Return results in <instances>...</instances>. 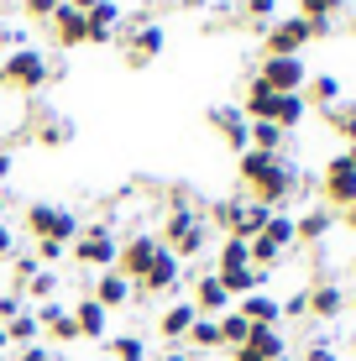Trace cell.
Returning a JSON list of instances; mask_svg holds the SVG:
<instances>
[{
    "label": "cell",
    "instance_id": "obj_45",
    "mask_svg": "<svg viewBox=\"0 0 356 361\" xmlns=\"http://www.w3.org/2000/svg\"><path fill=\"white\" fill-rule=\"evenodd\" d=\"M273 11H278V0H247V16L252 21H267Z\"/></svg>",
    "mask_w": 356,
    "mask_h": 361
},
{
    "label": "cell",
    "instance_id": "obj_54",
    "mask_svg": "<svg viewBox=\"0 0 356 361\" xmlns=\"http://www.w3.org/2000/svg\"><path fill=\"white\" fill-rule=\"evenodd\" d=\"M351 267H356V257H351Z\"/></svg>",
    "mask_w": 356,
    "mask_h": 361
},
{
    "label": "cell",
    "instance_id": "obj_35",
    "mask_svg": "<svg viewBox=\"0 0 356 361\" xmlns=\"http://www.w3.org/2000/svg\"><path fill=\"white\" fill-rule=\"evenodd\" d=\"M241 204H247V199H215L210 204V226H220V231H236V220H241Z\"/></svg>",
    "mask_w": 356,
    "mask_h": 361
},
{
    "label": "cell",
    "instance_id": "obj_7",
    "mask_svg": "<svg viewBox=\"0 0 356 361\" xmlns=\"http://www.w3.org/2000/svg\"><path fill=\"white\" fill-rule=\"evenodd\" d=\"M309 42H314V37H309V21H304V16H283V21H273V27L262 32L267 58H304Z\"/></svg>",
    "mask_w": 356,
    "mask_h": 361
},
{
    "label": "cell",
    "instance_id": "obj_14",
    "mask_svg": "<svg viewBox=\"0 0 356 361\" xmlns=\"http://www.w3.org/2000/svg\"><path fill=\"white\" fill-rule=\"evenodd\" d=\"M37 325H42V335H53L58 345H73V341H79V325H73V309H68V304H58V298L37 304Z\"/></svg>",
    "mask_w": 356,
    "mask_h": 361
},
{
    "label": "cell",
    "instance_id": "obj_52",
    "mask_svg": "<svg viewBox=\"0 0 356 361\" xmlns=\"http://www.w3.org/2000/svg\"><path fill=\"white\" fill-rule=\"evenodd\" d=\"M0 220H6V194H0Z\"/></svg>",
    "mask_w": 356,
    "mask_h": 361
},
{
    "label": "cell",
    "instance_id": "obj_16",
    "mask_svg": "<svg viewBox=\"0 0 356 361\" xmlns=\"http://www.w3.org/2000/svg\"><path fill=\"white\" fill-rule=\"evenodd\" d=\"M47 27H53V37H58L63 47L90 42V16H84V11H73L68 0H58V11H53V21H47Z\"/></svg>",
    "mask_w": 356,
    "mask_h": 361
},
{
    "label": "cell",
    "instance_id": "obj_31",
    "mask_svg": "<svg viewBox=\"0 0 356 361\" xmlns=\"http://www.w3.org/2000/svg\"><path fill=\"white\" fill-rule=\"evenodd\" d=\"M58 283H63V278H58L53 267H37L32 278H27V288H21V293H27L32 304H47V298H58Z\"/></svg>",
    "mask_w": 356,
    "mask_h": 361
},
{
    "label": "cell",
    "instance_id": "obj_49",
    "mask_svg": "<svg viewBox=\"0 0 356 361\" xmlns=\"http://www.w3.org/2000/svg\"><path fill=\"white\" fill-rule=\"evenodd\" d=\"M11 168H16V157H11V152H0V183L11 178Z\"/></svg>",
    "mask_w": 356,
    "mask_h": 361
},
{
    "label": "cell",
    "instance_id": "obj_53",
    "mask_svg": "<svg viewBox=\"0 0 356 361\" xmlns=\"http://www.w3.org/2000/svg\"><path fill=\"white\" fill-rule=\"evenodd\" d=\"M273 361H293V356H273Z\"/></svg>",
    "mask_w": 356,
    "mask_h": 361
},
{
    "label": "cell",
    "instance_id": "obj_2",
    "mask_svg": "<svg viewBox=\"0 0 356 361\" xmlns=\"http://www.w3.org/2000/svg\"><path fill=\"white\" fill-rule=\"evenodd\" d=\"M116 252H121V235L110 231V220H94V226H84L68 241L73 267H84V272H110L116 267Z\"/></svg>",
    "mask_w": 356,
    "mask_h": 361
},
{
    "label": "cell",
    "instance_id": "obj_20",
    "mask_svg": "<svg viewBox=\"0 0 356 361\" xmlns=\"http://www.w3.org/2000/svg\"><path fill=\"white\" fill-rule=\"evenodd\" d=\"M90 298H94V304H105V309H126L131 298H137V288H131V278H121V272L110 267V272H100V278H94Z\"/></svg>",
    "mask_w": 356,
    "mask_h": 361
},
{
    "label": "cell",
    "instance_id": "obj_48",
    "mask_svg": "<svg viewBox=\"0 0 356 361\" xmlns=\"http://www.w3.org/2000/svg\"><path fill=\"white\" fill-rule=\"evenodd\" d=\"M157 361H194V351H183V345H168V351L157 356Z\"/></svg>",
    "mask_w": 356,
    "mask_h": 361
},
{
    "label": "cell",
    "instance_id": "obj_40",
    "mask_svg": "<svg viewBox=\"0 0 356 361\" xmlns=\"http://www.w3.org/2000/svg\"><path fill=\"white\" fill-rule=\"evenodd\" d=\"M21 309H27V298H21L16 288H11V293H0V325H6V319H16Z\"/></svg>",
    "mask_w": 356,
    "mask_h": 361
},
{
    "label": "cell",
    "instance_id": "obj_26",
    "mask_svg": "<svg viewBox=\"0 0 356 361\" xmlns=\"http://www.w3.org/2000/svg\"><path fill=\"white\" fill-rule=\"evenodd\" d=\"M241 267H252V246L241 241V235H226V241H220V257H215V272H241Z\"/></svg>",
    "mask_w": 356,
    "mask_h": 361
},
{
    "label": "cell",
    "instance_id": "obj_41",
    "mask_svg": "<svg viewBox=\"0 0 356 361\" xmlns=\"http://www.w3.org/2000/svg\"><path fill=\"white\" fill-rule=\"evenodd\" d=\"M37 267H42V262H37V257H32V252H27V257H16V272H11V278H16V293H21V288H27V278H32V272H37Z\"/></svg>",
    "mask_w": 356,
    "mask_h": 361
},
{
    "label": "cell",
    "instance_id": "obj_3",
    "mask_svg": "<svg viewBox=\"0 0 356 361\" xmlns=\"http://www.w3.org/2000/svg\"><path fill=\"white\" fill-rule=\"evenodd\" d=\"M53 79V68H47V58L37 53V47H11L6 58H0V84L16 94H32L42 90V84Z\"/></svg>",
    "mask_w": 356,
    "mask_h": 361
},
{
    "label": "cell",
    "instance_id": "obj_6",
    "mask_svg": "<svg viewBox=\"0 0 356 361\" xmlns=\"http://www.w3.org/2000/svg\"><path fill=\"white\" fill-rule=\"evenodd\" d=\"M320 199H325V209L356 204V168H351L346 152H336V157L325 163V173H320Z\"/></svg>",
    "mask_w": 356,
    "mask_h": 361
},
{
    "label": "cell",
    "instance_id": "obj_18",
    "mask_svg": "<svg viewBox=\"0 0 356 361\" xmlns=\"http://www.w3.org/2000/svg\"><path fill=\"white\" fill-rule=\"evenodd\" d=\"M68 309H73V325H79V341H105L110 335V309L105 304L79 298V304H68Z\"/></svg>",
    "mask_w": 356,
    "mask_h": 361
},
{
    "label": "cell",
    "instance_id": "obj_1",
    "mask_svg": "<svg viewBox=\"0 0 356 361\" xmlns=\"http://www.w3.org/2000/svg\"><path fill=\"white\" fill-rule=\"evenodd\" d=\"M157 241L168 246V252L178 257V262H194V257L210 246V220L200 215V209H168V220H163V231H157Z\"/></svg>",
    "mask_w": 356,
    "mask_h": 361
},
{
    "label": "cell",
    "instance_id": "obj_24",
    "mask_svg": "<svg viewBox=\"0 0 356 361\" xmlns=\"http://www.w3.org/2000/svg\"><path fill=\"white\" fill-rule=\"evenodd\" d=\"M247 345L257 351V361H273V356H288V341H283V330H278V325H252V335H247Z\"/></svg>",
    "mask_w": 356,
    "mask_h": 361
},
{
    "label": "cell",
    "instance_id": "obj_8",
    "mask_svg": "<svg viewBox=\"0 0 356 361\" xmlns=\"http://www.w3.org/2000/svg\"><path fill=\"white\" fill-rule=\"evenodd\" d=\"M157 252H163V241H157L152 231L126 235V241H121V252H116V272H121V278H131V288H137L142 272L152 267V257H157Z\"/></svg>",
    "mask_w": 356,
    "mask_h": 361
},
{
    "label": "cell",
    "instance_id": "obj_38",
    "mask_svg": "<svg viewBox=\"0 0 356 361\" xmlns=\"http://www.w3.org/2000/svg\"><path fill=\"white\" fill-rule=\"evenodd\" d=\"M283 319H309V288H299V293L283 298Z\"/></svg>",
    "mask_w": 356,
    "mask_h": 361
},
{
    "label": "cell",
    "instance_id": "obj_43",
    "mask_svg": "<svg viewBox=\"0 0 356 361\" xmlns=\"http://www.w3.org/2000/svg\"><path fill=\"white\" fill-rule=\"evenodd\" d=\"M16 361H63L58 351H47V345H21V356Z\"/></svg>",
    "mask_w": 356,
    "mask_h": 361
},
{
    "label": "cell",
    "instance_id": "obj_42",
    "mask_svg": "<svg viewBox=\"0 0 356 361\" xmlns=\"http://www.w3.org/2000/svg\"><path fill=\"white\" fill-rule=\"evenodd\" d=\"M299 361H340V356H336V345H330V341H309V351H304Z\"/></svg>",
    "mask_w": 356,
    "mask_h": 361
},
{
    "label": "cell",
    "instance_id": "obj_37",
    "mask_svg": "<svg viewBox=\"0 0 356 361\" xmlns=\"http://www.w3.org/2000/svg\"><path fill=\"white\" fill-rule=\"evenodd\" d=\"M346 0H299V16L304 21H320V16H340Z\"/></svg>",
    "mask_w": 356,
    "mask_h": 361
},
{
    "label": "cell",
    "instance_id": "obj_15",
    "mask_svg": "<svg viewBox=\"0 0 356 361\" xmlns=\"http://www.w3.org/2000/svg\"><path fill=\"white\" fill-rule=\"evenodd\" d=\"M330 231H336V209H325V204L293 215V241H299V246H320Z\"/></svg>",
    "mask_w": 356,
    "mask_h": 361
},
{
    "label": "cell",
    "instance_id": "obj_11",
    "mask_svg": "<svg viewBox=\"0 0 356 361\" xmlns=\"http://www.w3.org/2000/svg\"><path fill=\"white\" fill-rule=\"evenodd\" d=\"M178 283H183V262H178V257H173V252H168V246H163V252L152 257V267L142 272L137 293H142V298H152V293H173Z\"/></svg>",
    "mask_w": 356,
    "mask_h": 361
},
{
    "label": "cell",
    "instance_id": "obj_33",
    "mask_svg": "<svg viewBox=\"0 0 356 361\" xmlns=\"http://www.w3.org/2000/svg\"><path fill=\"white\" fill-rule=\"evenodd\" d=\"M247 335H252V325H247V319L236 314V309H226V314H220V345H226V351L247 345Z\"/></svg>",
    "mask_w": 356,
    "mask_h": 361
},
{
    "label": "cell",
    "instance_id": "obj_21",
    "mask_svg": "<svg viewBox=\"0 0 356 361\" xmlns=\"http://www.w3.org/2000/svg\"><path fill=\"white\" fill-rule=\"evenodd\" d=\"M194 319H200V314H194V304H189V298H178V304H168L163 314H157V335H163L168 345H183V335H189Z\"/></svg>",
    "mask_w": 356,
    "mask_h": 361
},
{
    "label": "cell",
    "instance_id": "obj_13",
    "mask_svg": "<svg viewBox=\"0 0 356 361\" xmlns=\"http://www.w3.org/2000/svg\"><path fill=\"white\" fill-rule=\"evenodd\" d=\"M346 309H351V293L340 288L336 278H320L309 288V319H340Z\"/></svg>",
    "mask_w": 356,
    "mask_h": 361
},
{
    "label": "cell",
    "instance_id": "obj_17",
    "mask_svg": "<svg viewBox=\"0 0 356 361\" xmlns=\"http://www.w3.org/2000/svg\"><path fill=\"white\" fill-rule=\"evenodd\" d=\"M236 314L247 319V325H283V304H278L267 288H257L247 298H236Z\"/></svg>",
    "mask_w": 356,
    "mask_h": 361
},
{
    "label": "cell",
    "instance_id": "obj_10",
    "mask_svg": "<svg viewBox=\"0 0 356 361\" xmlns=\"http://www.w3.org/2000/svg\"><path fill=\"white\" fill-rule=\"evenodd\" d=\"M189 283H194V293H189L194 314H204V319H220L226 309H236V298L226 293V283H220L215 272H200V278H189Z\"/></svg>",
    "mask_w": 356,
    "mask_h": 361
},
{
    "label": "cell",
    "instance_id": "obj_4",
    "mask_svg": "<svg viewBox=\"0 0 356 361\" xmlns=\"http://www.w3.org/2000/svg\"><path fill=\"white\" fill-rule=\"evenodd\" d=\"M84 226L79 215H73L68 204H47V199H37V204H27V235H37V241H73Z\"/></svg>",
    "mask_w": 356,
    "mask_h": 361
},
{
    "label": "cell",
    "instance_id": "obj_22",
    "mask_svg": "<svg viewBox=\"0 0 356 361\" xmlns=\"http://www.w3.org/2000/svg\"><path fill=\"white\" fill-rule=\"evenodd\" d=\"M304 105H309V110L340 105V79H336V73H309V84H304Z\"/></svg>",
    "mask_w": 356,
    "mask_h": 361
},
{
    "label": "cell",
    "instance_id": "obj_12",
    "mask_svg": "<svg viewBox=\"0 0 356 361\" xmlns=\"http://www.w3.org/2000/svg\"><path fill=\"white\" fill-rule=\"evenodd\" d=\"M210 126L226 136V147H231L236 157L252 147V121L241 116V105H215V110H210Z\"/></svg>",
    "mask_w": 356,
    "mask_h": 361
},
{
    "label": "cell",
    "instance_id": "obj_36",
    "mask_svg": "<svg viewBox=\"0 0 356 361\" xmlns=\"http://www.w3.org/2000/svg\"><path fill=\"white\" fill-rule=\"evenodd\" d=\"M37 142H42V147H63V142H73V121L47 116L42 126H37Z\"/></svg>",
    "mask_w": 356,
    "mask_h": 361
},
{
    "label": "cell",
    "instance_id": "obj_46",
    "mask_svg": "<svg viewBox=\"0 0 356 361\" xmlns=\"http://www.w3.org/2000/svg\"><path fill=\"white\" fill-rule=\"evenodd\" d=\"M6 257H16V235H11V226L0 220V262H6Z\"/></svg>",
    "mask_w": 356,
    "mask_h": 361
},
{
    "label": "cell",
    "instance_id": "obj_39",
    "mask_svg": "<svg viewBox=\"0 0 356 361\" xmlns=\"http://www.w3.org/2000/svg\"><path fill=\"white\" fill-rule=\"evenodd\" d=\"M37 262H42V267H53V262H63V257H68V246L63 241H37Z\"/></svg>",
    "mask_w": 356,
    "mask_h": 361
},
{
    "label": "cell",
    "instance_id": "obj_28",
    "mask_svg": "<svg viewBox=\"0 0 356 361\" xmlns=\"http://www.w3.org/2000/svg\"><path fill=\"white\" fill-rule=\"evenodd\" d=\"M37 335H42L37 309H21L16 319H6V341H11V345H37Z\"/></svg>",
    "mask_w": 356,
    "mask_h": 361
},
{
    "label": "cell",
    "instance_id": "obj_34",
    "mask_svg": "<svg viewBox=\"0 0 356 361\" xmlns=\"http://www.w3.org/2000/svg\"><path fill=\"white\" fill-rule=\"evenodd\" d=\"M262 235L273 246H283V252H288V246H299V241H293V215H288V209H273V220L262 226Z\"/></svg>",
    "mask_w": 356,
    "mask_h": 361
},
{
    "label": "cell",
    "instance_id": "obj_27",
    "mask_svg": "<svg viewBox=\"0 0 356 361\" xmlns=\"http://www.w3.org/2000/svg\"><path fill=\"white\" fill-rule=\"evenodd\" d=\"M267 220H273V209H267V204H257V199H247V204H241V220H236V231H231V235L252 241V235H262Z\"/></svg>",
    "mask_w": 356,
    "mask_h": 361
},
{
    "label": "cell",
    "instance_id": "obj_51",
    "mask_svg": "<svg viewBox=\"0 0 356 361\" xmlns=\"http://www.w3.org/2000/svg\"><path fill=\"white\" fill-rule=\"evenodd\" d=\"M6 345H11V341H6V325H0V351H6Z\"/></svg>",
    "mask_w": 356,
    "mask_h": 361
},
{
    "label": "cell",
    "instance_id": "obj_47",
    "mask_svg": "<svg viewBox=\"0 0 356 361\" xmlns=\"http://www.w3.org/2000/svg\"><path fill=\"white\" fill-rule=\"evenodd\" d=\"M336 226H346V231L356 235V204H346V209H336Z\"/></svg>",
    "mask_w": 356,
    "mask_h": 361
},
{
    "label": "cell",
    "instance_id": "obj_23",
    "mask_svg": "<svg viewBox=\"0 0 356 361\" xmlns=\"http://www.w3.org/2000/svg\"><path fill=\"white\" fill-rule=\"evenodd\" d=\"M273 110H278V94H273V90H267V84L252 73L247 99H241V116H247V121H273Z\"/></svg>",
    "mask_w": 356,
    "mask_h": 361
},
{
    "label": "cell",
    "instance_id": "obj_32",
    "mask_svg": "<svg viewBox=\"0 0 356 361\" xmlns=\"http://www.w3.org/2000/svg\"><path fill=\"white\" fill-rule=\"evenodd\" d=\"M283 142H288L283 126H273V121H252V147H257V152H283Z\"/></svg>",
    "mask_w": 356,
    "mask_h": 361
},
{
    "label": "cell",
    "instance_id": "obj_29",
    "mask_svg": "<svg viewBox=\"0 0 356 361\" xmlns=\"http://www.w3.org/2000/svg\"><path fill=\"white\" fill-rule=\"evenodd\" d=\"M304 116H309V105H304V94H278V110H273V126H304Z\"/></svg>",
    "mask_w": 356,
    "mask_h": 361
},
{
    "label": "cell",
    "instance_id": "obj_55",
    "mask_svg": "<svg viewBox=\"0 0 356 361\" xmlns=\"http://www.w3.org/2000/svg\"><path fill=\"white\" fill-rule=\"evenodd\" d=\"M351 309H356V298H351Z\"/></svg>",
    "mask_w": 356,
    "mask_h": 361
},
{
    "label": "cell",
    "instance_id": "obj_30",
    "mask_svg": "<svg viewBox=\"0 0 356 361\" xmlns=\"http://www.w3.org/2000/svg\"><path fill=\"white\" fill-rule=\"evenodd\" d=\"M183 345H194V351H220V319H194L189 335H183Z\"/></svg>",
    "mask_w": 356,
    "mask_h": 361
},
{
    "label": "cell",
    "instance_id": "obj_19",
    "mask_svg": "<svg viewBox=\"0 0 356 361\" xmlns=\"http://www.w3.org/2000/svg\"><path fill=\"white\" fill-rule=\"evenodd\" d=\"M163 42H168V32L157 27V21L137 27V32H131V42H126V58H131V68H147L157 53H163Z\"/></svg>",
    "mask_w": 356,
    "mask_h": 361
},
{
    "label": "cell",
    "instance_id": "obj_44",
    "mask_svg": "<svg viewBox=\"0 0 356 361\" xmlns=\"http://www.w3.org/2000/svg\"><path fill=\"white\" fill-rule=\"evenodd\" d=\"M53 11H58V0H27V16H37V21H53Z\"/></svg>",
    "mask_w": 356,
    "mask_h": 361
},
{
    "label": "cell",
    "instance_id": "obj_25",
    "mask_svg": "<svg viewBox=\"0 0 356 361\" xmlns=\"http://www.w3.org/2000/svg\"><path fill=\"white\" fill-rule=\"evenodd\" d=\"M105 361H152L142 335H105Z\"/></svg>",
    "mask_w": 356,
    "mask_h": 361
},
{
    "label": "cell",
    "instance_id": "obj_9",
    "mask_svg": "<svg viewBox=\"0 0 356 361\" xmlns=\"http://www.w3.org/2000/svg\"><path fill=\"white\" fill-rule=\"evenodd\" d=\"M257 79H262L273 94H304V84H309V63H304V58H262Z\"/></svg>",
    "mask_w": 356,
    "mask_h": 361
},
{
    "label": "cell",
    "instance_id": "obj_5",
    "mask_svg": "<svg viewBox=\"0 0 356 361\" xmlns=\"http://www.w3.org/2000/svg\"><path fill=\"white\" fill-rule=\"evenodd\" d=\"M293 194H299V168H293L288 157H273V168L247 183V199H257V204H267V209H283Z\"/></svg>",
    "mask_w": 356,
    "mask_h": 361
},
{
    "label": "cell",
    "instance_id": "obj_50",
    "mask_svg": "<svg viewBox=\"0 0 356 361\" xmlns=\"http://www.w3.org/2000/svg\"><path fill=\"white\" fill-rule=\"evenodd\" d=\"M68 6H73V11H84V16H90V11L100 6V0H68Z\"/></svg>",
    "mask_w": 356,
    "mask_h": 361
}]
</instances>
